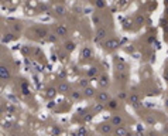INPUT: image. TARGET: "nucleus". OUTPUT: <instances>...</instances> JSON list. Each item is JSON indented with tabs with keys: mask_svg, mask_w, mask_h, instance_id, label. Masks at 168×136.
<instances>
[{
	"mask_svg": "<svg viewBox=\"0 0 168 136\" xmlns=\"http://www.w3.org/2000/svg\"><path fill=\"white\" fill-rule=\"evenodd\" d=\"M96 131L103 136H112L114 133V126L110 123V120H108V122H100L96 126Z\"/></svg>",
	"mask_w": 168,
	"mask_h": 136,
	"instance_id": "obj_1",
	"label": "nucleus"
},
{
	"mask_svg": "<svg viewBox=\"0 0 168 136\" xmlns=\"http://www.w3.org/2000/svg\"><path fill=\"white\" fill-rule=\"evenodd\" d=\"M112 99L110 94L106 91V89H100L96 92V97H95V102H99V103H103V105H108V102Z\"/></svg>",
	"mask_w": 168,
	"mask_h": 136,
	"instance_id": "obj_2",
	"label": "nucleus"
},
{
	"mask_svg": "<svg viewBox=\"0 0 168 136\" xmlns=\"http://www.w3.org/2000/svg\"><path fill=\"white\" fill-rule=\"evenodd\" d=\"M103 47H105L106 51H114V50H117L120 47V41L116 37L106 38V41L103 43Z\"/></svg>",
	"mask_w": 168,
	"mask_h": 136,
	"instance_id": "obj_3",
	"label": "nucleus"
},
{
	"mask_svg": "<svg viewBox=\"0 0 168 136\" xmlns=\"http://www.w3.org/2000/svg\"><path fill=\"white\" fill-rule=\"evenodd\" d=\"M31 33L35 34L37 38H47L49 31H48V28L44 27V26H35V27L31 28Z\"/></svg>",
	"mask_w": 168,
	"mask_h": 136,
	"instance_id": "obj_4",
	"label": "nucleus"
},
{
	"mask_svg": "<svg viewBox=\"0 0 168 136\" xmlns=\"http://www.w3.org/2000/svg\"><path fill=\"white\" fill-rule=\"evenodd\" d=\"M129 103H130L131 106H134V108H139L141 105V97L140 94L137 92V91H131L130 94H129Z\"/></svg>",
	"mask_w": 168,
	"mask_h": 136,
	"instance_id": "obj_5",
	"label": "nucleus"
},
{
	"mask_svg": "<svg viewBox=\"0 0 168 136\" xmlns=\"http://www.w3.org/2000/svg\"><path fill=\"white\" fill-rule=\"evenodd\" d=\"M110 123L114 126V128H117V126H125L126 123V119H125V116L122 114H113L112 116H110Z\"/></svg>",
	"mask_w": 168,
	"mask_h": 136,
	"instance_id": "obj_6",
	"label": "nucleus"
},
{
	"mask_svg": "<svg viewBox=\"0 0 168 136\" xmlns=\"http://www.w3.org/2000/svg\"><path fill=\"white\" fill-rule=\"evenodd\" d=\"M98 85L100 89L109 88V85H110V78H109V75L106 72H102V74L98 77Z\"/></svg>",
	"mask_w": 168,
	"mask_h": 136,
	"instance_id": "obj_7",
	"label": "nucleus"
},
{
	"mask_svg": "<svg viewBox=\"0 0 168 136\" xmlns=\"http://www.w3.org/2000/svg\"><path fill=\"white\" fill-rule=\"evenodd\" d=\"M108 37V27L105 26H100V27H96L95 30V41H102L105 38Z\"/></svg>",
	"mask_w": 168,
	"mask_h": 136,
	"instance_id": "obj_8",
	"label": "nucleus"
},
{
	"mask_svg": "<svg viewBox=\"0 0 168 136\" xmlns=\"http://www.w3.org/2000/svg\"><path fill=\"white\" fill-rule=\"evenodd\" d=\"M57 89H58V94H61V95H69V92L72 91V87H71L69 82L62 81L57 85Z\"/></svg>",
	"mask_w": 168,
	"mask_h": 136,
	"instance_id": "obj_9",
	"label": "nucleus"
},
{
	"mask_svg": "<svg viewBox=\"0 0 168 136\" xmlns=\"http://www.w3.org/2000/svg\"><path fill=\"white\" fill-rule=\"evenodd\" d=\"M55 34H57L58 37H68L69 28H68V26H65V24H58L57 28H55Z\"/></svg>",
	"mask_w": 168,
	"mask_h": 136,
	"instance_id": "obj_10",
	"label": "nucleus"
},
{
	"mask_svg": "<svg viewBox=\"0 0 168 136\" xmlns=\"http://www.w3.org/2000/svg\"><path fill=\"white\" fill-rule=\"evenodd\" d=\"M81 57L82 58H88V60H91V58H93V50L91 45H83L81 48Z\"/></svg>",
	"mask_w": 168,
	"mask_h": 136,
	"instance_id": "obj_11",
	"label": "nucleus"
},
{
	"mask_svg": "<svg viewBox=\"0 0 168 136\" xmlns=\"http://www.w3.org/2000/svg\"><path fill=\"white\" fill-rule=\"evenodd\" d=\"M68 97H69L71 101H74V102H78V101L83 99V92H82V91H79V89H72Z\"/></svg>",
	"mask_w": 168,
	"mask_h": 136,
	"instance_id": "obj_12",
	"label": "nucleus"
},
{
	"mask_svg": "<svg viewBox=\"0 0 168 136\" xmlns=\"http://www.w3.org/2000/svg\"><path fill=\"white\" fill-rule=\"evenodd\" d=\"M82 92H83V98L91 99V98H95V97H96V92H98V91H96V89H95L93 87H91V85H89L88 88L82 89Z\"/></svg>",
	"mask_w": 168,
	"mask_h": 136,
	"instance_id": "obj_13",
	"label": "nucleus"
},
{
	"mask_svg": "<svg viewBox=\"0 0 168 136\" xmlns=\"http://www.w3.org/2000/svg\"><path fill=\"white\" fill-rule=\"evenodd\" d=\"M106 109V105H103V103H99V102H95L91 106V115H96V114H100Z\"/></svg>",
	"mask_w": 168,
	"mask_h": 136,
	"instance_id": "obj_14",
	"label": "nucleus"
},
{
	"mask_svg": "<svg viewBox=\"0 0 168 136\" xmlns=\"http://www.w3.org/2000/svg\"><path fill=\"white\" fill-rule=\"evenodd\" d=\"M116 80L119 82H127V80H129V72L127 71H116Z\"/></svg>",
	"mask_w": 168,
	"mask_h": 136,
	"instance_id": "obj_15",
	"label": "nucleus"
},
{
	"mask_svg": "<svg viewBox=\"0 0 168 136\" xmlns=\"http://www.w3.org/2000/svg\"><path fill=\"white\" fill-rule=\"evenodd\" d=\"M119 105H120L119 99H117V98H112L108 102V105H106V109H109V111H116V109L119 108Z\"/></svg>",
	"mask_w": 168,
	"mask_h": 136,
	"instance_id": "obj_16",
	"label": "nucleus"
},
{
	"mask_svg": "<svg viewBox=\"0 0 168 136\" xmlns=\"http://www.w3.org/2000/svg\"><path fill=\"white\" fill-rule=\"evenodd\" d=\"M114 136H127L129 135V131H127V128L126 126H117V128H114Z\"/></svg>",
	"mask_w": 168,
	"mask_h": 136,
	"instance_id": "obj_17",
	"label": "nucleus"
},
{
	"mask_svg": "<svg viewBox=\"0 0 168 136\" xmlns=\"http://www.w3.org/2000/svg\"><path fill=\"white\" fill-rule=\"evenodd\" d=\"M10 70L9 67H6L4 64L1 65V81H9L10 80Z\"/></svg>",
	"mask_w": 168,
	"mask_h": 136,
	"instance_id": "obj_18",
	"label": "nucleus"
},
{
	"mask_svg": "<svg viewBox=\"0 0 168 136\" xmlns=\"http://www.w3.org/2000/svg\"><path fill=\"white\" fill-rule=\"evenodd\" d=\"M54 11H55V14H57V16H60V17H64L66 14L65 6H62V4H57V6H55Z\"/></svg>",
	"mask_w": 168,
	"mask_h": 136,
	"instance_id": "obj_19",
	"label": "nucleus"
},
{
	"mask_svg": "<svg viewBox=\"0 0 168 136\" xmlns=\"http://www.w3.org/2000/svg\"><path fill=\"white\" fill-rule=\"evenodd\" d=\"M92 22H93V24L96 26V27H100L102 26V23H103V17L99 14V13H95L92 16Z\"/></svg>",
	"mask_w": 168,
	"mask_h": 136,
	"instance_id": "obj_20",
	"label": "nucleus"
},
{
	"mask_svg": "<svg viewBox=\"0 0 168 136\" xmlns=\"http://www.w3.org/2000/svg\"><path fill=\"white\" fill-rule=\"evenodd\" d=\"M74 48H75V43H74V41H71V40L64 41V50H65L66 53H72Z\"/></svg>",
	"mask_w": 168,
	"mask_h": 136,
	"instance_id": "obj_21",
	"label": "nucleus"
},
{
	"mask_svg": "<svg viewBox=\"0 0 168 136\" xmlns=\"http://www.w3.org/2000/svg\"><path fill=\"white\" fill-rule=\"evenodd\" d=\"M134 23H137V24H144L146 23V16L143 13H137L134 17Z\"/></svg>",
	"mask_w": 168,
	"mask_h": 136,
	"instance_id": "obj_22",
	"label": "nucleus"
},
{
	"mask_svg": "<svg viewBox=\"0 0 168 136\" xmlns=\"http://www.w3.org/2000/svg\"><path fill=\"white\" fill-rule=\"evenodd\" d=\"M57 94H58V89H57V88H54V87H52V88H48V89H47V98L54 99Z\"/></svg>",
	"mask_w": 168,
	"mask_h": 136,
	"instance_id": "obj_23",
	"label": "nucleus"
},
{
	"mask_svg": "<svg viewBox=\"0 0 168 136\" xmlns=\"http://www.w3.org/2000/svg\"><path fill=\"white\" fill-rule=\"evenodd\" d=\"M117 99L119 101H127L129 99V95H127V92H126L125 89H120L119 92H117Z\"/></svg>",
	"mask_w": 168,
	"mask_h": 136,
	"instance_id": "obj_24",
	"label": "nucleus"
},
{
	"mask_svg": "<svg viewBox=\"0 0 168 136\" xmlns=\"http://www.w3.org/2000/svg\"><path fill=\"white\" fill-rule=\"evenodd\" d=\"M126 64L123 62V61H119V60H116V70L117 71H126Z\"/></svg>",
	"mask_w": 168,
	"mask_h": 136,
	"instance_id": "obj_25",
	"label": "nucleus"
},
{
	"mask_svg": "<svg viewBox=\"0 0 168 136\" xmlns=\"http://www.w3.org/2000/svg\"><path fill=\"white\" fill-rule=\"evenodd\" d=\"M89 85H91V84H89V80H86V78H82V80H79V87H81L82 89L88 88Z\"/></svg>",
	"mask_w": 168,
	"mask_h": 136,
	"instance_id": "obj_26",
	"label": "nucleus"
},
{
	"mask_svg": "<svg viewBox=\"0 0 168 136\" xmlns=\"http://www.w3.org/2000/svg\"><path fill=\"white\" fill-rule=\"evenodd\" d=\"M93 4H95V7H98V9H105L106 7V3L103 0H93Z\"/></svg>",
	"mask_w": 168,
	"mask_h": 136,
	"instance_id": "obj_27",
	"label": "nucleus"
},
{
	"mask_svg": "<svg viewBox=\"0 0 168 136\" xmlns=\"http://www.w3.org/2000/svg\"><path fill=\"white\" fill-rule=\"evenodd\" d=\"M98 71H99L98 67H92V68H91V70L86 72V77H93V75H96V74H98Z\"/></svg>",
	"mask_w": 168,
	"mask_h": 136,
	"instance_id": "obj_28",
	"label": "nucleus"
},
{
	"mask_svg": "<svg viewBox=\"0 0 168 136\" xmlns=\"http://www.w3.org/2000/svg\"><path fill=\"white\" fill-rule=\"evenodd\" d=\"M13 31L14 33H20L21 31V23H14L13 24Z\"/></svg>",
	"mask_w": 168,
	"mask_h": 136,
	"instance_id": "obj_29",
	"label": "nucleus"
},
{
	"mask_svg": "<svg viewBox=\"0 0 168 136\" xmlns=\"http://www.w3.org/2000/svg\"><path fill=\"white\" fill-rule=\"evenodd\" d=\"M47 40H48V41H52V43H55V41H57V40H58V36H57V34H52V33H49L48 34V37H47Z\"/></svg>",
	"mask_w": 168,
	"mask_h": 136,
	"instance_id": "obj_30",
	"label": "nucleus"
},
{
	"mask_svg": "<svg viewBox=\"0 0 168 136\" xmlns=\"http://www.w3.org/2000/svg\"><path fill=\"white\" fill-rule=\"evenodd\" d=\"M78 136H86L88 135V131L85 129V128H81L79 131H78V133H76Z\"/></svg>",
	"mask_w": 168,
	"mask_h": 136,
	"instance_id": "obj_31",
	"label": "nucleus"
},
{
	"mask_svg": "<svg viewBox=\"0 0 168 136\" xmlns=\"http://www.w3.org/2000/svg\"><path fill=\"white\" fill-rule=\"evenodd\" d=\"M146 120H147V123H148V125H154V123H155V119H154L153 116H148Z\"/></svg>",
	"mask_w": 168,
	"mask_h": 136,
	"instance_id": "obj_32",
	"label": "nucleus"
},
{
	"mask_svg": "<svg viewBox=\"0 0 168 136\" xmlns=\"http://www.w3.org/2000/svg\"><path fill=\"white\" fill-rule=\"evenodd\" d=\"M23 53H24V54H30V53H31V47H27V45L23 47Z\"/></svg>",
	"mask_w": 168,
	"mask_h": 136,
	"instance_id": "obj_33",
	"label": "nucleus"
},
{
	"mask_svg": "<svg viewBox=\"0 0 168 136\" xmlns=\"http://www.w3.org/2000/svg\"><path fill=\"white\" fill-rule=\"evenodd\" d=\"M164 80H165V81H168V67H165V68H164Z\"/></svg>",
	"mask_w": 168,
	"mask_h": 136,
	"instance_id": "obj_34",
	"label": "nucleus"
},
{
	"mask_svg": "<svg viewBox=\"0 0 168 136\" xmlns=\"http://www.w3.org/2000/svg\"><path fill=\"white\" fill-rule=\"evenodd\" d=\"M164 33H165V34H168V24H167V23H165V24H164Z\"/></svg>",
	"mask_w": 168,
	"mask_h": 136,
	"instance_id": "obj_35",
	"label": "nucleus"
},
{
	"mask_svg": "<svg viewBox=\"0 0 168 136\" xmlns=\"http://www.w3.org/2000/svg\"><path fill=\"white\" fill-rule=\"evenodd\" d=\"M154 40H155V37H154V36H150V37H148V43L151 44L153 41H154Z\"/></svg>",
	"mask_w": 168,
	"mask_h": 136,
	"instance_id": "obj_36",
	"label": "nucleus"
},
{
	"mask_svg": "<svg viewBox=\"0 0 168 136\" xmlns=\"http://www.w3.org/2000/svg\"><path fill=\"white\" fill-rule=\"evenodd\" d=\"M4 128L10 129V128H11V122H6V123H4Z\"/></svg>",
	"mask_w": 168,
	"mask_h": 136,
	"instance_id": "obj_37",
	"label": "nucleus"
},
{
	"mask_svg": "<svg viewBox=\"0 0 168 136\" xmlns=\"http://www.w3.org/2000/svg\"><path fill=\"white\" fill-rule=\"evenodd\" d=\"M147 135H148V136H158V135H157V132H148Z\"/></svg>",
	"mask_w": 168,
	"mask_h": 136,
	"instance_id": "obj_38",
	"label": "nucleus"
},
{
	"mask_svg": "<svg viewBox=\"0 0 168 136\" xmlns=\"http://www.w3.org/2000/svg\"><path fill=\"white\" fill-rule=\"evenodd\" d=\"M150 61H151V62H153V61H155V55H154V54L150 55Z\"/></svg>",
	"mask_w": 168,
	"mask_h": 136,
	"instance_id": "obj_39",
	"label": "nucleus"
},
{
	"mask_svg": "<svg viewBox=\"0 0 168 136\" xmlns=\"http://www.w3.org/2000/svg\"><path fill=\"white\" fill-rule=\"evenodd\" d=\"M164 106H165V108L168 109V97H167V98H165V102H164Z\"/></svg>",
	"mask_w": 168,
	"mask_h": 136,
	"instance_id": "obj_40",
	"label": "nucleus"
},
{
	"mask_svg": "<svg viewBox=\"0 0 168 136\" xmlns=\"http://www.w3.org/2000/svg\"><path fill=\"white\" fill-rule=\"evenodd\" d=\"M165 4H167V6H168V0H165Z\"/></svg>",
	"mask_w": 168,
	"mask_h": 136,
	"instance_id": "obj_41",
	"label": "nucleus"
}]
</instances>
